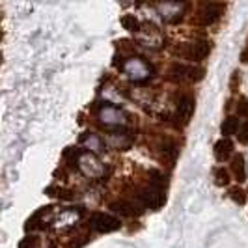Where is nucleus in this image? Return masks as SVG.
Returning <instances> with one entry per match:
<instances>
[{
  "label": "nucleus",
  "mask_w": 248,
  "mask_h": 248,
  "mask_svg": "<svg viewBox=\"0 0 248 248\" xmlns=\"http://www.w3.org/2000/svg\"><path fill=\"white\" fill-rule=\"evenodd\" d=\"M213 174H215V183H217L218 186L230 185L232 175H230V172H228L226 168H215V170H213Z\"/></svg>",
  "instance_id": "obj_13"
},
{
  "label": "nucleus",
  "mask_w": 248,
  "mask_h": 248,
  "mask_svg": "<svg viewBox=\"0 0 248 248\" xmlns=\"http://www.w3.org/2000/svg\"><path fill=\"white\" fill-rule=\"evenodd\" d=\"M149 179H151V186L153 188H159V190H164L166 188V177L161 174V172H151L149 174Z\"/></svg>",
  "instance_id": "obj_15"
},
{
  "label": "nucleus",
  "mask_w": 248,
  "mask_h": 248,
  "mask_svg": "<svg viewBox=\"0 0 248 248\" xmlns=\"http://www.w3.org/2000/svg\"><path fill=\"white\" fill-rule=\"evenodd\" d=\"M228 196L233 200V203L237 205H245L247 203V190L245 188H241V186H233V188H230L228 190Z\"/></svg>",
  "instance_id": "obj_12"
},
{
  "label": "nucleus",
  "mask_w": 248,
  "mask_h": 248,
  "mask_svg": "<svg viewBox=\"0 0 248 248\" xmlns=\"http://www.w3.org/2000/svg\"><path fill=\"white\" fill-rule=\"evenodd\" d=\"M230 172L233 174L239 183H243L247 179V162H245V157L241 153H235L233 159L230 162Z\"/></svg>",
  "instance_id": "obj_8"
},
{
  "label": "nucleus",
  "mask_w": 248,
  "mask_h": 248,
  "mask_svg": "<svg viewBox=\"0 0 248 248\" xmlns=\"http://www.w3.org/2000/svg\"><path fill=\"white\" fill-rule=\"evenodd\" d=\"M213 153H215V157H217V161L218 162L230 161L232 155H233V142L228 140V138L218 140V142L215 144V148H213Z\"/></svg>",
  "instance_id": "obj_7"
},
{
  "label": "nucleus",
  "mask_w": 248,
  "mask_h": 248,
  "mask_svg": "<svg viewBox=\"0 0 248 248\" xmlns=\"http://www.w3.org/2000/svg\"><path fill=\"white\" fill-rule=\"evenodd\" d=\"M172 75L175 78H188L192 82H200L203 77H205V71L202 67H188V65H174L172 67Z\"/></svg>",
  "instance_id": "obj_5"
},
{
  "label": "nucleus",
  "mask_w": 248,
  "mask_h": 248,
  "mask_svg": "<svg viewBox=\"0 0 248 248\" xmlns=\"http://www.w3.org/2000/svg\"><path fill=\"white\" fill-rule=\"evenodd\" d=\"M211 52V43L207 39H198L194 43H188L181 49V54L188 58V60H194V62H200L203 58H207Z\"/></svg>",
  "instance_id": "obj_3"
},
{
  "label": "nucleus",
  "mask_w": 248,
  "mask_h": 248,
  "mask_svg": "<svg viewBox=\"0 0 248 248\" xmlns=\"http://www.w3.org/2000/svg\"><path fill=\"white\" fill-rule=\"evenodd\" d=\"M241 62L243 63H248V47L243 50V54H241Z\"/></svg>",
  "instance_id": "obj_20"
},
{
  "label": "nucleus",
  "mask_w": 248,
  "mask_h": 248,
  "mask_svg": "<svg viewBox=\"0 0 248 248\" xmlns=\"http://www.w3.org/2000/svg\"><path fill=\"white\" fill-rule=\"evenodd\" d=\"M52 207L50 205H47V207H41L39 211H36L28 220L25 222V232L26 233H32V232H36V230H39L41 228V218H43V215L45 213H49Z\"/></svg>",
  "instance_id": "obj_10"
},
{
  "label": "nucleus",
  "mask_w": 248,
  "mask_h": 248,
  "mask_svg": "<svg viewBox=\"0 0 248 248\" xmlns=\"http://www.w3.org/2000/svg\"><path fill=\"white\" fill-rule=\"evenodd\" d=\"M37 243H39V237L34 235V233H28V235H25V239L19 243V248H36Z\"/></svg>",
  "instance_id": "obj_17"
},
{
  "label": "nucleus",
  "mask_w": 248,
  "mask_h": 248,
  "mask_svg": "<svg viewBox=\"0 0 248 248\" xmlns=\"http://www.w3.org/2000/svg\"><path fill=\"white\" fill-rule=\"evenodd\" d=\"M224 13H226V4H224V2H218V0H211V2H207V4L202 8V12H200V21H202L203 26H211L222 17Z\"/></svg>",
  "instance_id": "obj_2"
},
{
  "label": "nucleus",
  "mask_w": 248,
  "mask_h": 248,
  "mask_svg": "<svg viewBox=\"0 0 248 248\" xmlns=\"http://www.w3.org/2000/svg\"><path fill=\"white\" fill-rule=\"evenodd\" d=\"M237 138H239V142H241V144H248V122L239 127V131H237Z\"/></svg>",
  "instance_id": "obj_18"
},
{
  "label": "nucleus",
  "mask_w": 248,
  "mask_h": 248,
  "mask_svg": "<svg viewBox=\"0 0 248 248\" xmlns=\"http://www.w3.org/2000/svg\"><path fill=\"white\" fill-rule=\"evenodd\" d=\"M110 209L122 217H140L142 215V207H138V203H133V202H114L110 203Z\"/></svg>",
  "instance_id": "obj_6"
},
{
  "label": "nucleus",
  "mask_w": 248,
  "mask_h": 248,
  "mask_svg": "<svg viewBox=\"0 0 248 248\" xmlns=\"http://www.w3.org/2000/svg\"><path fill=\"white\" fill-rule=\"evenodd\" d=\"M2 37H4V34H2V32H0V41H2Z\"/></svg>",
  "instance_id": "obj_21"
},
{
  "label": "nucleus",
  "mask_w": 248,
  "mask_h": 248,
  "mask_svg": "<svg viewBox=\"0 0 248 248\" xmlns=\"http://www.w3.org/2000/svg\"><path fill=\"white\" fill-rule=\"evenodd\" d=\"M138 200L149 207V209H161L162 205L166 203V194H164V190H159V188H148V190H144V192H140L138 194Z\"/></svg>",
  "instance_id": "obj_4"
},
{
  "label": "nucleus",
  "mask_w": 248,
  "mask_h": 248,
  "mask_svg": "<svg viewBox=\"0 0 248 248\" xmlns=\"http://www.w3.org/2000/svg\"><path fill=\"white\" fill-rule=\"evenodd\" d=\"M194 107H196V103H194V97L192 95H181V99L177 103V112H179V118L183 120V122H188L190 120V116H192V112H194Z\"/></svg>",
  "instance_id": "obj_9"
},
{
  "label": "nucleus",
  "mask_w": 248,
  "mask_h": 248,
  "mask_svg": "<svg viewBox=\"0 0 248 248\" xmlns=\"http://www.w3.org/2000/svg\"><path fill=\"white\" fill-rule=\"evenodd\" d=\"M63 157H65V161L69 166H77V161H78V157H80V149L78 148H69L63 151Z\"/></svg>",
  "instance_id": "obj_16"
},
{
  "label": "nucleus",
  "mask_w": 248,
  "mask_h": 248,
  "mask_svg": "<svg viewBox=\"0 0 248 248\" xmlns=\"http://www.w3.org/2000/svg\"><path fill=\"white\" fill-rule=\"evenodd\" d=\"M247 196H248V190H247Z\"/></svg>",
  "instance_id": "obj_22"
},
{
  "label": "nucleus",
  "mask_w": 248,
  "mask_h": 248,
  "mask_svg": "<svg viewBox=\"0 0 248 248\" xmlns=\"http://www.w3.org/2000/svg\"><path fill=\"white\" fill-rule=\"evenodd\" d=\"M90 224H92V230L97 233H112L122 228V220L108 213H93Z\"/></svg>",
  "instance_id": "obj_1"
},
{
  "label": "nucleus",
  "mask_w": 248,
  "mask_h": 248,
  "mask_svg": "<svg viewBox=\"0 0 248 248\" xmlns=\"http://www.w3.org/2000/svg\"><path fill=\"white\" fill-rule=\"evenodd\" d=\"M122 25H124L125 30H129V32H138L140 30V23H138V19L135 15H124L122 17Z\"/></svg>",
  "instance_id": "obj_14"
},
{
  "label": "nucleus",
  "mask_w": 248,
  "mask_h": 248,
  "mask_svg": "<svg viewBox=\"0 0 248 248\" xmlns=\"http://www.w3.org/2000/svg\"><path fill=\"white\" fill-rule=\"evenodd\" d=\"M220 131H222L224 137H230V135H235L237 131H239V120L233 118V116H230V118H226L220 125Z\"/></svg>",
  "instance_id": "obj_11"
},
{
  "label": "nucleus",
  "mask_w": 248,
  "mask_h": 248,
  "mask_svg": "<svg viewBox=\"0 0 248 248\" xmlns=\"http://www.w3.org/2000/svg\"><path fill=\"white\" fill-rule=\"evenodd\" d=\"M237 114L243 116V118H248V99L239 101V105H237Z\"/></svg>",
  "instance_id": "obj_19"
}]
</instances>
